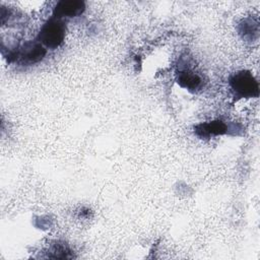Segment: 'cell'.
Returning <instances> with one entry per match:
<instances>
[{"mask_svg": "<svg viewBox=\"0 0 260 260\" xmlns=\"http://www.w3.org/2000/svg\"><path fill=\"white\" fill-rule=\"evenodd\" d=\"M178 82L183 87L188 89H195L199 86L201 80L197 74L190 71H183L179 74Z\"/></svg>", "mask_w": 260, "mask_h": 260, "instance_id": "8992f818", "label": "cell"}, {"mask_svg": "<svg viewBox=\"0 0 260 260\" xmlns=\"http://www.w3.org/2000/svg\"><path fill=\"white\" fill-rule=\"evenodd\" d=\"M196 133L200 137H209L211 135H221L226 131V126L221 121H212L204 124L198 125L196 128Z\"/></svg>", "mask_w": 260, "mask_h": 260, "instance_id": "5b68a950", "label": "cell"}, {"mask_svg": "<svg viewBox=\"0 0 260 260\" xmlns=\"http://www.w3.org/2000/svg\"><path fill=\"white\" fill-rule=\"evenodd\" d=\"M46 53H47L46 49L41 44L26 43L19 50L16 56H18L22 62L26 64H31V63H37L41 61L45 57Z\"/></svg>", "mask_w": 260, "mask_h": 260, "instance_id": "277c9868", "label": "cell"}, {"mask_svg": "<svg viewBox=\"0 0 260 260\" xmlns=\"http://www.w3.org/2000/svg\"><path fill=\"white\" fill-rule=\"evenodd\" d=\"M230 84L236 94L241 98L257 96L259 93L258 82L248 71L235 73L230 79Z\"/></svg>", "mask_w": 260, "mask_h": 260, "instance_id": "7a4b0ae2", "label": "cell"}, {"mask_svg": "<svg viewBox=\"0 0 260 260\" xmlns=\"http://www.w3.org/2000/svg\"><path fill=\"white\" fill-rule=\"evenodd\" d=\"M65 37V26L62 21L54 17L48 20L39 34V40L48 48L55 49L59 47Z\"/></svg>", "mask_w": 260, "mask_h": 260, "instance_id": "6da1fadb", "label": "cell"}, {"mask_svg": "<svg viewBox=\"0 0 260 260\" xmlns=\"http://www.w3.org/2000/svg\"><path fill=\"white\" fill-rule=\"evenodd\" d=\"M85 5L81 0H62L59 1L54 8L56 18L74 17L80 15L84 11Z\"/></svg>", "mask_w": 260, "mask_h": 260, "instance_id": "3957f363", "label": "cell"}]
</instances>
